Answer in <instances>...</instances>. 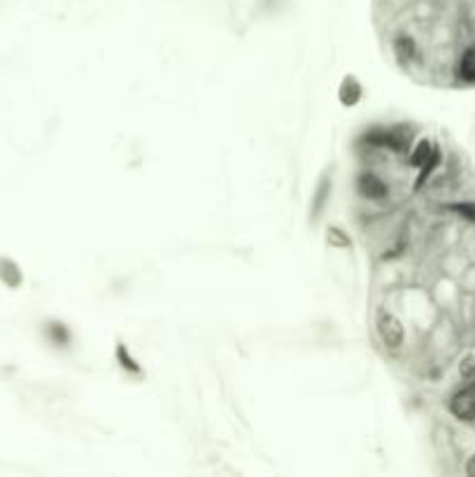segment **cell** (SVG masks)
Returning a JSON list of instances; mask_svg holds the SVG:
<instances>
[{"label":"cell","instance_id":"1","mask_svg":"<svg viewBox=\"0 0 475 477\" xmlns=\"http://www.w3.org/2000/svg\"><path fill=\"white\" fill-rule=\"evenodd\" d=\"M466 473L468 475H475V454L468 458V463H466Z\"/></svg>","mask_w":475,"mask_h":477}]
</instances>
